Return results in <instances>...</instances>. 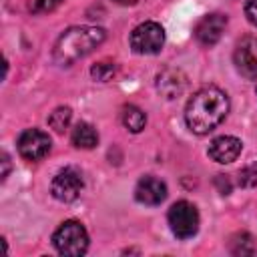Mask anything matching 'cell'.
Segmentation results:
<instances>
[{"label": "cell", "instance_id": "obj_7", "mask_svg": "<svg viewBox=\"0 0 257 257\" xmlns=\"http://www.w3.org/2000/svg\"><path fill=\"white\" fill-rule=\"evenodd\" d=\"M50 137L38 128H28L18 137V153L26 161H40L50 153Z\"/></svg>", "mask_w": 257, "mask_h": 257}, {"label": "cell", "instance_id": "obj_17", "mask_svg": "<svg viewBox=\"0 0 257 257\" xmlns=\"http://www.w3.org/2000/svg\"><path fill=\"white\" fill-rule=\"evenodd\" d=\"M114 70H116L114 62H110V60H102V62H96V64L90 68V74H92L94 80L104 82V80H108V78L114 74Z\"/></svg>", "mask_w": 257, "mask_h": 257}, {"label": "cell", "instance_id": "obj_11", "mask_svg": "<svg viewBox=\"0 0 257 257\" xmlns=\"http://www.w3.org/2000/svg\"><path fill=\"white\" fill-rule=\"evenodd\" d=\"M241 141L237 137H229V135H223V137H217L211 141L209 145V157L221 165L225 163H233L239 155H241Z\"/></svg>", "mask_w": 257, "mask_h": 257}, {"label": "cell", "instance_id": "obj_4", "mask_svg": "<svg viewBox=\"0 0 257 257\" xmlns=\"http://www.w3.org/2000/svg\"><path fill=\"white\" fill-rule=\"evenodd\" d=\"M169 227L175 237L179 239H191L199 231V211L189 201H177L169 209Z\"/></svg>", "mask_w": 257, "mask_h": 257}, {"label": "cell", "instance_id": "obj_1", "mask_svg": "<svg viewBox=\"0 0 257 257\" xmlns=\"http://www.w3.org/2000/svg\"><path fill=\"white\" fill-rule=\"evenodd\" d=\"M229 112V96L217 86L199 88L185 106V122L195 135H207L217 128Z\"/></svg>", "mask_w": 257, "mask_h": 257}, {"label": "cell", "instance_id": "obj_12", "mask_svg": "<svg viewBox=\"0 0 257 257\" xmlns=\"http://www.w3.org/2000/svg\"><path fill=\"white\" fill-rule=\"evenodd\" d=\"M187 86V78L181 70L177 68H165L163 72L157 74V90L165 96V98H177L183 94Z\"/></svg>", "mask_w": 257, "mask_h": 257}, {"label": "cell", "instance_id": "obj_10", "mask_svg": "<svg viewBox=\"0 0 257 257\" xmlns=\"http://www.w3.org/2000/svg\"><path fill=\"white\" fill-rule=\"evenodd\" d=\"M135 199L143 205H161L167 199V185L157 177H143L135 187Z\"/></svg>", "mask_w": 257, "mask_h": 257}, {"label": "cell", "instance_id": "obj_15", "mask_svg": "<svg viewBox=\"0 0 257 257\" xmlns=\"http://www.w3.org/2000/svg\"><path fill=\"white\" fill-rule=\"evenodd\" d=\"M229 251H231L233 255H253V251H255L253 237H251L247 231L235 233V235L229 239Z\"/></svg>", "mask_w": 257, "mask_h": 257}, {"label": "cell", "instance_id": "obj_5", "mask_svg": "<svg viewBox=\"0 0 257 257\" xmlns=\"http://www.w3.org/2000/svg\"><path fill=\"white\" fill-rule=\"evenodd\" d=\"M165 44V30L161 24L149 20L131 32V48L137 54H157Z\"/></svg>", "mask_w": 257, "mask_h": 257}, {"label": "cell", "instance_id": "obj_9", "mask_svg": "<svg viewBox=\"0 0 257 257\" xmlns=\"http://www.w3.org/2000/svg\"><path fill=\"white\" fill-rule=\"evenodd\" d=\"M225 26H227V16L221 14V12H213V14H207L203 16L197 26H195V38L203 44V46H213L221 40L223 32H225Z\"/></svg>", "mask_w": 257, "mask_h": 257}, {"label": "cell", "instance_id": "obj_2", "mask_svg": "<svg viewBox=\"0 0 257 257\" xmlns=\"http://www.w3.org/2000/svg\"><path fill=\"white\" fill-rule=\"evenodd\" d=\"M104 40V30L98 26H72L64 30L52 50V58L60 66H70L78 58L92 52Z\"/></svg>", "mask_w": 257, "mask_h": 257}, {"label": "cell", "instance_id": "obj_14", "mask_svg": "<svg viewBox=\"0 0 257 257\" xmlns=\"http://www.w3.org/2000/svg\"><path fill=\"white\" fill-rule=\"evenodd\" d=\"M120 120H122V124H124L131 133H141V131L145 128V124H147V114H145L139 106L126 104V106H122Z\"/></svg>", "mask_w": 257, "mask_h": 257}, {"label": "cell", "instance_id": "obj_21", "mask_svg": "<svg viewBox=\"0 0 257 257\" xmlns=\"http://www.w3.org/2000/svg\"><path fill=\"white\" fill-rule=\"evenodd\" d=\"M245 16L253 26H257V0H247L245 2Z\"/></svg>", "mask_w": 257, "mask_h": 257}, {"label": "cell", "instance_id": "obj_6", "mask_svg": "<svg viewBox=\"0 0 257 257\" xmlns=\"http://www.w3.org/2000/svg\"><path fill=\"white\" fill-rule=\"evenodd\" d=\"M82 187H84V181H82L80 171H76L74 167H64L52 179L50 193H52L54 199H58L62 203H70L80 195Z\"/></svg>", "mask_w": 257, "mask_h": 257}, {"label": "cell", "instance_id": "obj_19", "mask_svg": "<svg viewBox=\"0 0 257 257\" xmlns=\"http://www.w3.org/2000/svg\"><path fill=\"white\" fill-rule=\"evenodd\" d=\"M58 4H60V0H30L28 8L34 14H46V12H52Z\"/></svg>", "mask_w": 257, "mask_h": 257}, {"label": "cell", "instance_id": "obj_16", "mask_svg": "<svg viewBox=\"0 0 257 257\" xmlns=\"http://www.w3.org/2000/svg\"><path fill=\"white\" fill-rule=\"evenodd\" d=\"M70 118H72V110L68 106H58L50 112L48 116V124L56 131V133H64L70 124Z\"/></svg>", "mask_w": 257, "mask_h": 257}, {"label": "cell", "instance_id": "obj_3", "mask_svg": "<svg viewBox=\"0 0 257 257\" xmlns=\"http://www.w3.org/2000/svg\"><path fill=\"white\" fill-rule=\"evenodd\" d=\"M52 245L60 255H68V257H78L82 253H86L88 249V233L82 227V223L70 219L64 221L52 235Z\"/></svg>", "mask_w": 257, "mask_h": 257}, {"label": "cell", "instance_id": "obj_13", "mask_svg": "<svg viewBox=\"0 0 257 257\" xmlns=\"http://www.w3.org/2000/svg\"><path fill=\"white\" fill-rule=\"evenodd\" d=\"M70 141L76 149H92L96 147L98 143V133L94 131L92 124L88 122H78L74 128H72V135H70Z\"/></svg>", "mask_w": 257, "mask_h": 257}, {"label": "cell", "instance_id": "obj_18", "mask_svg": "<svg viewBox=\"0 0 257 257\" xmlns=\"http://www.w3.org/2000/svg\"><path fill=\"white\" fill-rule=\"evenodd\" d=\"M239 185L245 189L257 185V163H251L239 171Z\"/></svg>", "mask_w": 257, "mask_h": 257}, {"label": "cell", "instance_id": "obj_23", "mask_svg": "<svg viewBox=\"0 0 257 257\" xmlns=\"http://www.w3.org/2000/svg\"><path fill=\"white\" fill-rule=\"evenodd\" d=\"M116 4H120V6H135L139 0H114Z\"/></svg>", "mask_w": 257, "mask_h": 257}, {"label": "cell", "instance_id": "obj_20", "mask_svg": "<svg viewBox=\"0 0 257 257\" xmlns=\"http://www.w3.org/2000/svg\"><path fill=\"white\" fill-rule=\"evenodd\" d=\"M215 185H217V189H219L221 195H229L231 189H233V185H231V181H229L227 175H217L215 177Z\"/></svg>", "mask_w": 257, "mask_h": 257}, {"label": "cell", "instance_id": "obj_8", "mask_svg": "<svg viewBox=\"0 0 257 257\" xmlns=\"http://www.w3.org/2000/svg\"><path fill=\"white\" fill-rule=\"evenodd\" d=\"M233 62H235L237 70L241 72V76L255 80L257 78V38H253V36L243 38L235 46Z\"/></svg>", "mask_w": 257, "mask_h": 257}, {"label": "cell", "instance_id": "obj_22", "mask_svg": "<svg viewBox=\"0 0 257 257\" xmlns=\"http://www.w3.org/2000/svg\"><path fill=\"white\" fill-rule=\"evenodd\" d=\"M2 165H4V171H2V181L8 177V169H10V159L6 153H2Z\"/></svg>", "mask_w": 257, "mask_h": 257}]
</instances>
